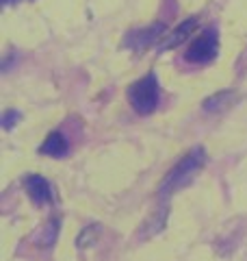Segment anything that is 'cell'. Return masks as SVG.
Here are the masks:
<instances>
[{
  "instance_id": "6da1fadb",
  "label": "cell",
  "mask_w": 247,
  "mask_h": 261,
  "mask_svg": "<svg viewBox=\"0 0 247 261\" xmlns=\"http://www.w3.org/2000/svg\"><path fill=\"white\" fill-rule=\"evenodd\" d=\"M204 163H206V150L202 146H195L191 152H187L184 157L169 170L167 176H165L159 185V198L165 209H167V200L193 181V176L204 168Z\"/></svg>"
},
{
  "instance_id": "7a4b0ae2",
  "label": "cell",
  "mask_w": 247,
  "mask_h": 261,
  "mask_svg": "<svg viewBox=\"0 0 247 261\" xmlns=\"http://www.w3.org/2000/svg\"><path fill=\"white\" fill-rule=\"evenodd\" d=\"M128 102L137 113L141 116H147L152 113L156 107H159L161 100V85H159V76L156 72H147L143 79L135 81L133 85L128 87Z\"/></svg>"
},
{
  "instance_id": "3957f363",
  "label": "cell",
  "mask_w": 247,
  "mask_h": 261,
  "mask_svg": "<svg viewBox=\"0 0 247 261\" xmlns=\"http://www.w3.org/2000/svg\"><path fill=\"white\" fill-rule=\"evenodd\" d=\"M219 53V35L217 29H206L204 33H200L191 44H189L184 59L189 63H210L215 61V57Z\"/></svg>"
},
{
  "instance_id": "277c9868",
  "label": "cell",
  "mask_w": 247,
  "mask_h": 261,
  "mask_svg": "<svg viewBox=\"0 0 247 261\" xmlns=\"http://www.w3.org/2000/svg\"><path fill=\"white\" fill-rule=\"evenodd\" d=\"M165 35H167V27H165V24H152V27L133 29V31H128L126 37H123V46L130 48V50H135V53H143L156 44H163Z\"/></svg>"
},
{
  "instance_id": "5b68a950",
  "label": "cell",
  "mask_w": 247,
  "mask_h": 261,
  "mask_svg": "<svg viewBox=\"0 0 247 261\" xmlns=\"http://www.w3.org/2000/svg\"><path fill=\"white\" fill-rule=\"evenodd\" d=\"M24 190L30 196V200L35 205H50L52 202V185L48 183V178L41 174H28L24 176Z\"/></svg>"
},
{
  "instance_id": "8992f818",
  "label": "cell",
  "mask_w": 247,
  "mask_h": 261,
  "mask_svg": "<svg viewBox=\"0 0 247 261\" xmlns=\"http://www.w3.org/2000/svg\"><path fill=\"white\" fill-rule=\"evenodd\" d=\"M41 154H48V157H65L70 152V144L63 137L61 130H52L50 135L44 140V144L39 146Z\"/></svg>"
},
{
  "instance_id": "52a82bcc",
  "label": "cell",
  "mask_w": 247,
  "mask_h": 261,
  "mask_svg": "<svg viewBox=\"0 0 247 261\" xmlns=\"http://www.w3.org/2000/svg\"><path fill=\"white\" fill-rule=\"evenodd\" d=\"M195 24H197V18H189V20H184L182 24H180V27L174 29V33H171L169 37H165L163 48H174V46H178V44L187 42L189 35H191V33L195 31Z\"/></svg>"
},
{
  "instance_id": "ba28073f",
  "label": "cell",
  "mask_w": 247,
  "mask_h": 261,
  "mask_svg": "<svg viewBox=\"0 0 247 261\" xmlns=\"http://www.w3.org/2000/svg\"><path fill=\"white\" fill-rule=\"evenodd\" d=\"M234 100H236V92H219L215 96H210L208 100H204V109L217 113V111H224L226 107H230Z\"/></svg>"
},
{
  "instance_id": "9c48e42d",
  "label": "cell",
  "mask_w": 247,
  "mask_h": 261,
  "mask_svg": "<svg viewBox=\"0 0 247 261\" xmlns=\"http://www.w3.org/2000/svg\"><path fill=\"white\" fill-rule=\"evenodd\" d=\"M102 231V226L100 224H91V226H87V228H82L80 235H78V240H76V246L78 248H89L94 242H98V238H100V233Z\"/></svg>"
},
{
  "instance_id": "30bf717a",
  "label": "cell",
  "mask_w": 247,
  "mask_h": 261,
  "mask_svg": "<svg viewBox=\"0 0 247 261\" xmlns=\"http://www.w3.org/2000/svg\"><path fill=\"white\" fill-rule=\"evenodd\" d=\"M20 120V111H15V109H7L5 113H3V128L5 130H11L13 128V124Z\"/></svg>"
},
{
  "instance_id": "8fae6325",
  "label": "cell",
  "mask_w": 247,
  "mask_h": 261,
  "mask_svg": "<svg viewBox=\"0 0 247 261\" xmlns=\"http://www.w3.org/2000/svg\"><path fill=\"white\" fill-rule=\"evenodd\" d=\"M3 3V7H9V5H13V3H18V0H0Z\"/></svg>"
}]
</instances>
